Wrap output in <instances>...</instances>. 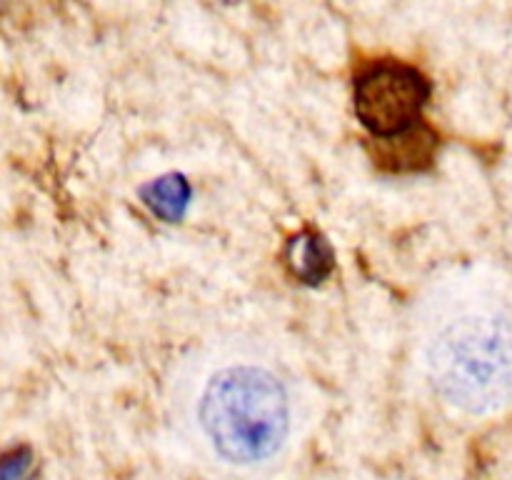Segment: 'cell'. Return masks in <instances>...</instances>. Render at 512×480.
Wrapping results in <instances>:
<instances>
[{
    "mask_svg": "<svg viewBox=\"0 0 512 480\" xmlns=\"http://www.w3.org/2000/svg\"><path fill=\"white\" fill-rule=\"evenodd\" d=\"M188 200V188L183 185V180H175V178H163L150 188L148 195V203L153 205L155 213L160 215H180V208L185 205Z\"/></svg>",
    "mask_w": 512,
    "mask_h": 480,
    "instance_id": "obj_5",
    "label": "cell"
},
{
    "mask_svg": "<svg viewBox=\"0 0 512 480\" xmlns=\"http://www.w3.org/2000/svg\"><path fill=\"white\" fill-rule=\"evenodd\" d=\"M435 390L455 408L488 413L512 398V318L468 310L445 320L428 345Z\"/></svg>",
    "mask_w": 512,
    "mask_h": 480,
    "instance_id": "obj_1",
    "label": "cell"
},
{
    "mask_svg": "<svg viewBox=\"0 0 512 480\" xmlns=\"http://www.w3.org/2000/svg\"><path fill=\"white\" fill-rule=\"evenodd\" d=\"M198 415L220 458L255 465L283 448L290 430V398L270 370L233 365L208 380Z\"/></svg>",
    "mask_w": 512,
    "mask_h": 480,
    "instance_id": "obj_2",
    "label": "cell"
},
{
    "mask_svg": "<svg viewBox=\"0 0 512 480\" xmlns=\"http://www.w3.org/2000/svg\"><path fill=\"white\" fill-rule=\"evenodd\" d=\"M430 85L410 65L383 60L370 65L355 80V115L375 138L403 135L420 118Z\"/></svg>",
    "mask_w": 512,
    "mask_h": 480,
    "instance_id": "obj_3",
    "label": "cell"
},
{
    "mask_svg": "<svg viewBox=\"0 0 512 480\" xmlns=\"http://www.w3.org/2000/svg\"><path fill=\"white\" fill-rule=\"evenodd\" d=\"M300 240H303L300 248L295 245V248H298V253H295V268H298V273L308 280L323 278L330 268L328 248H325L318 238H300Z\"/></svg>",
    "mask_w": 512,
    "mask_h": 480,
    "instance_id": "obj_4",
    "label": "cell"
}]
</instances>
